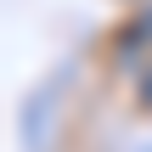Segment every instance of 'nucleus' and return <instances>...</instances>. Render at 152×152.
<instances>
[{"instance_id": "nucleus-1", "label": "nucleus", "mask_w": 152, "mask_h": 152, "mask_svg": "<svg viewBox=\"0 0 152 152\" xmlns=\"http://www.w3.org/2000/svg\"><path fill=\"white\" fill-rule=\"evenodd\" d=\"M141 90H147V96H141V102H147V107H152V79H147V85H141Z\"/></svg>"}]
</instances>
